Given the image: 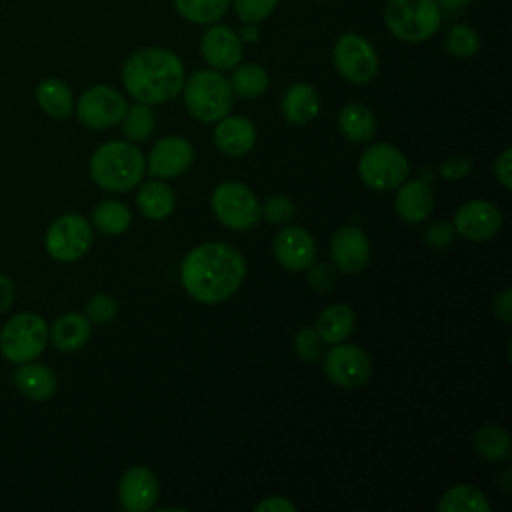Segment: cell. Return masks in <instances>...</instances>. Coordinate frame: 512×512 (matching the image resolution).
<instances>
[{
  "label": "cell",
  "mask_w": 512,
  "mask_h": 512,
  "mask_svg": "<svg viewBox=\"0 0 512 512\" xmlns=\"http://www.w3.org/2000/svg\"><path fill=\"white\" fill-rule=\"evenodd\" d=\"M244 276V256L224 242H206L192 248L180 266L184 290L202 304H218L230 298Z\"/></svg>",
  "instance_id": "obj_1"
},
{
  "label": "cell",
  "mask_w": 512,
  "mask_h": 512,
  "mask_svg": "<svg viewBox=\"0 0 512 512\" xmlns=\"http://www.w3.org/2000/svg\"><path fill=\"white\" fill-rule=\"evenodd\" d=\"M186 74L180 56L166 48L136 50L122 66V84L142 104H164L182 92Z\"/></svg>",
  "instance_id": "obj_2"
},
{
  "label": "cell",
  "mask_w": 512,
  "mask_h": 512,
  "mask_svg": "<svg viewBox=\"0 0 512 512\" xmlns=\"http://www.w3.org/2000/svg\"><path fill=\"white\" fill-rule=\"evenodd\" d=\"M88 170L92 182L102 190L128 192L140 184L146 162L136 144L114 140L94 150Z\"/></svg>",
  "instance_id": "obj_3"
},
{
  "label": "cell",
  "mask_w": 512,
  "mask_h": 512,
  "mask_svg": "<svg viewBox=\"0 0 512 512\" xmlns=\"http://www.w3.org/2000/svg\"><path fill=\"white\" fill-rule=\"evenodd\" d=\"M186 110L200 122H218L234 106L230 80L214 68L196 70L182 86Z\"/></svg>",
  "instance_id": "obj_4"
},
{
  "label": "cell",
  "mask_w": 512,
  "mask_h": 512,
  "mask_svg": "<svg viewBox=\"0 0 512 512\" xmlns=\"http://www.w3.org/2000/svg\"><path fill=\"white\" fill-rule=\"evenodd\" d=\"M384 24L390 34L408 44L432 38L442 24V10L434 0H388Z\"/></svg>",
  "instance_id": "obj_5"
},
{
  "label": "cell",
  "mask_w": 512,
  "mask_h": 512,
  "mask_svg": "<svg viewBox=\"0 0 512 512\" xmlns=\"http://www.w3.org/2000/svg\"><path fill=\"white\" fill-rule=\"evenodd\" d=\"M46 344L48 324L34 312L14 314L0 330V354L12 364L36 360Z\"/></svg>",
  "instance_id": "obj_6"
},
{
  "label": "cell",
  "mask_w": 512,
  "mask_h": 512,
  "mask_svg": "<svg viewBox=\"0 0 512 512\" xmlns=\"http://www.w3.org/2000/svg\"><path fill=\"white\" fill-rule=\"evenodd\" d=\"M210 206L214 216L230 230H250L260 220V202L242 182H222L214 188Z\"/></svg>",
  "instance_id": "obj_7"
},
{
  "label": "cell",
  "mask_w": 512,
  "mask_h": 512,
  "mask_svg": "<svg viewBox=\"0 0 512 512\" xmlns=\"http://www.w3.org/2000/svg\"><path fill=\"white\" fill-rule=\"evenodd\" d=\"M410 172L406 156L392 144H372L358 160L360 180L374 190L398 188Z\"/></svg>",
  "instance_id": "obj_8"
},
{
  "label": "cell",
  "mask_w": 512,
  "mask_h": 512,
  "mask_svg": "<svg viewBox=\"0 0 512 512\" xmlns=\"http://www.w3.org/2000/svg\"><path fill=\"white\" fill-rule=\"evenodd\" d=\"M92 224L80 214L58 216L46 230L44 248L58 262H76L92 246Z\"/></svg>",
  "instance_id": "obj_9"
},
{
  "label": "cell",
  "mask_w": 512,
  "mask_h": 512,
  "mask_svg": "<svg viewBox=\"0 0 512 512\" xmlns=\"http://www.w3.org/2000/svg\"><path fill=\"white\" fill-rule=\"evenodd\" d=\"M334 66L352 84H368L378 74V54L368 38L346 32L334 42Z\"/></svg>",
  "instance_id": "obj_10"
},
{
  "label": "cell",
  "mask_w": 512,
  "mask_h": 512,
  "mask_svg": "<svg viewBox=\"0 0 512 512\" xmlns=\"http://www.w3.org/2000/svg\"><path fill=\"white\" fill-rule=\"evenodd\" d=\"M74 110L82 126L92 130H106L122 122L128 110V102L116 88L108 84H96L82 92Z\"/></svg>",
  "instance_id": "obj_11"
},
{
  "label": "cell",
  "mask_w": 512,
  "mask_h": 512,
  "mask_svg": "<svg viewBox=\"0 0 512 512\" xmlns=\"http://www.w3.org/2000/svg\"><path fill=\"white\" fill-rule=\"evenodd\" d=\"M372 372L370 356L356 344H334L324 356L326 378L340 388L362 386Z\"/></svg>",
  "instance_id": "obj_12"
},
{
  "label": "cell",
  "mask_w": 512,
  "mask_h": 512,
  "mask_svg": "<svg viewBox=\"0 0 512 512\" xmlns=\"http://www.w3.org/2000/svg\"><path fill=\"white\" fill-rule=\"evenodd\" d=\"M454 230L470 242H486L502 228V212L486 200H468L454 214Z\"/></svg>",
  "instance_id": "obj_13"
},
{
  "label": "cell",
  "mask_w": 512,
  "mask_h": 512,
  "mask_svg": "<svg viewBox=\"0 0 512 512\" xmlns=\"http://www.w3.org/2000/svg\"><path fill=\"white\" fill-rule=\"evenodd\" d=\"M200 54L214 70H232L242 58V40L236 30L224 24H212L204 30L200 40Z\"/></svg>",
  "instance_id": "obj_14"
},
{
  "label": "cell",
  "mask_w": 512,
  "mask_h": 512,
  "mask_svg": "<svg viewBox=\"0 0 512 512\" xmlns=\"http://www.w3.org/2000/svg\"><path fill=\"white\" fill-rule=\"evenodd\" d=\"M194 160L192 144L182 136L158 140L148 154V172L156 178H176L184 174Z\"/></svg>",
  "instance_id": "obj_15"
},
{
  "label": "cell",
  "mask_w": 512,
  "mask_h": 512,
  "mask_svg": "<svg viewBox=\"0 0 512 512\" xmlns=\"http://www.w3.org/2000/svg\"><path fill=\"white\" fill-rule=\"evenodd\" d=\"M160 484L152 470L144 466L128 468L118 482V496L128 512H148L156 506Z\"/></svg>",
  "instance_id": "obj_16"
},
{
  "label": "cell",
  "mask_w": 512,
  "mask_h": 512,
  "mask_svg": "<svg viewBox=\"0 0 512 512\" xmlns=\"http://www.w3.org/2000/svg\"><path fill=\"white\" fill-rule=\"evenodd\" d=\"M330 256L344 274H358L370 258V242L356 226L338 228L330 240Z\"/></svg>",
  "instance_id": "obj_17"
},
{
  "label": "cell",
  "mask_w": 512,
  "mask_h": 512,
  "mask_svg": "<svg viewBox=\"0 0 512 512\" xmlns=\"http://www.w3.org/2000/svg\"><path fill=\"white\" fill-rule=\"evenodd\" d=\"M274 256L290 272L306 270L316 256V244L312 236L300 226H284L274 236Z\"/></svg>",
  "instance_id": "obj_18"
},
{
  "label": "cell",
  "mask_w": 512,
  "mask_h": 512,
  "mask_svg": "<svg viewBox=\"0 0 512 512\" xmlns=\"http://www.w3.org/2000/svg\"><path fill=\"white\" fill-rule=\"evenodd\" d=\"M12 384L30 402H44L58 390L56 374L46 364H38L34 360L16 364Z\"/></svg>",
  "instance_id": "obj_19"
},
{
  "label": "cell",
  "mask_w": 512,
  "mask_h": 512,
  "mask_svg": "<svg viewBox=\"0 0 512 512\" xmlns=\"http://www.w3.org/2000/svg\"><path fill=\"white\" fill-rule=\"evenodd\" d=\"M214 144L226 156H242L256 144V126L246 116H224L214 128Z\"/></svg>",
  "instance_id": "obj_20"
},
{
  "label": "cell",
  "mask_w": 512,
  "mask_h": 512,
  "mask_svg": "<svg viewBox=\"0 0 512 512\" xmlns=\"http://www.w3.org/2000/svg\"><path fill=\"white\" fill-rule=\"evenodd\" d=\"M396 214L408 222V224H418L424 222L434 208V196L430 188L422 180H412V182H402L400 190L396 192L394 200Z\"/></svg>",
  "instance_id": "obj_21"
},
{
  "label": "cell",
  "mask_w": 512,
  "mask_h": 512,
  "mask_svg": "<svg viewBox=\"0 0 512 512\" xmlns=\"http://www.w3.org/2000/svg\"><path fill=\"white\" fill-rule=\"evenodd\" d=\"M92 326L90 320L78 312H66L54 320L48 328V340L60 352H76L80 350L90 338Z\"/></svg>",
  "instance_id": "obj_22"
},
{
  "label": "cell",
  "mask_w": 512,
  "mask_h": 512,
  "mask_svg": "<svg viewBox=\"0 0 512 512\" xmlns=\"http://www.w3.org/2000/svg\"><path fill=\"white\" fill-rule=\"evenodd\" d=\"M318 112H320V98L310 84L296 82L284 92L282 116L290 124H306L314 120Z\"/></svg>",
  "instance_id": "obj_23"
},
{
  "label": "cell",
  "mask_w": 512,
  "mask_h": 512,
  "mask_svg": "<svg viewBox=\"0 0 512 512\" xmlns=\"http://www.w3.org/2000/svg\"><path fill=\"white\" fill-rule=\"evenodd\" d=\"M36 104L40 110L56 120H64L74 110V96L70 86L60 78H44L36 86Z\"/></svg>",
  "instance_id": "obj_24"
},
{
  "label": "cell",
  "mask_w": 512,
  "mask_h": 512,
  "mask_svg": "<svg viewBox=\"0 0 512 512\" xmlns=\"http://www.w3.org/2000/svg\"><path fill=\"white\" fill-rule=\"evenodd\" d=\"M136 202L140 212L150 220H164L172 214L176 206V196L166 182L150 180L144 182V186L138 190Z\"/></svg>",
  "instance_id": "obj_25"
},
{
  "label": "cell",
  "mask_w": 512,
  "mask_h": 512,
  "mask_svg": "<svg viewBox=\"0 0 512 512\" xmlns=\"http://www.w3.org/2000/svg\"><path fill=\"white\" fill-rule=\"evenodd\" d=\"M316 330L324 344L344 342L354 330V312L348 304L328 306L316 320Z\"/></svg>",
  "instance_id": "obj_26"
},
{
  "label": "cell",
  "mask_w": 512,
  "mask_h": 512,
  "mask_svg": "<svg viewBox=\"0 0 512 512\" xmlns=\"http://www.w3.org/2000/svg\"><path fill=\"white\" fill-rule=\"evenodd\" d=\"M338 128L352 142H368L376 132V120L368 106L352 102L340 110Z\"/></svg>",
  "instance_id": "obj_27"
},
{
  "label": "cell",
  "mask_w": 512,
  "mask_h": 512,
  "mask_svg": "<svg viewBox=\"0 0 512 512\" xmlns=\"http://www.w3.org/2000/svg\"><path fill=\"white\" fill-rule=\"evenodd\" d=\"M440 512H490L492 506L484 492L470 484H458L448 488L440 502H438Z\"/></svg>",
  "instance_id": "obj_28"
},
{
  "label": "cell",
  "mask_w": 512,
  "mask_h": 512,
  "mask_svg": "<svg viewBox=\"0 0 512 512\" xmlns=\"http://www.w3.org/2000/svg\"><path fill=\"white\" fill-rule=\"evenodd\" d=\"M232 70L234 72L228 80L234 96L254 100L266 92L268 72L260 64H236Z\"/></svg>",
  "instance_id": "obj_29"
},
{
  "label": "cell",
  "mask_w": 512,
  "mask_h": 512,
  "mask_svg": "<svg viewBox=\"0 0 512 512\" xmlns=\"http://www.w3.org/2000/svg\"><path fill=\"white\" fill-rule=\"evenodd\" d=\"M132 222L130 210L118 200H104L92 210V228L106 236H118L128 230Z\"/></svg>",
  "instance_id": "obj_30"
},
{
  "label": "cell",
  "mask_w": 512,
  "mask_h": 512,
  "mask_svg": "<svg viewBox=\"0 0 512 512\" xmlns=\"http://www.w3.org/2000/svg\"><path fill=\"white\" fill-rule=\"evenodd\" d=\"M474 446L482 458L492 460V462L506 460L512 452L508 432L496 424H486V426L478 428L474 434Z\"/></svg>",
  "instance_id": "obj_31"
},
{
  "label": "cell",
  "mask_w": 512,
  "mask_h": 512,
  "mask_svg": "<svg viewBox=\"0 0 512 512\" xmlns=\"http://www.w3.org/2000/svg\"><path fill=\"white\" fill-rule=\"evenodd\" d=\"M230 6V0H174L176 12L192 24H214Z\"/></svg>",
  "instance_id": "obj_32"
},
{
  "label": "cell",
  "mask_w": 512,
  "mask_h": 512,
  "mask_svg": "<svg viewBox=\"0 0 512 512\" xmlns=\"http://www.w3.org/2000/svg\"><path fill=\"white\" fill-rule=\"evenodd\" d=\"M122 122H124L126 138L132 142H142V140L150 138L154 124H156V116H154V110L150 104L136 102L126 110Z\"/></svg>",
  "instance_id": "obj_33"
},
{
  "label": "cell",
  "mask_w": 512,
  "mask_h": 512,
  "mask_svg": "<svg viewBox=\"0 0 512 512\" xmlns=\"http://www.w3.org/2000/svg\"><path fill=\"white\" fill-rule=\"evenodd\" d=\"M446 48L456 58H470L480 48L478 32L466 24H456L446 34Z\"/></svg>",
  "instance_id": "obj_34"
},
{
  "label": "cell",
  "mask_w": 512,
  "mask_h": 512,
  "mask_svg": "<svg viewBox=\"0 0 512 512\" xmlns=\"http://www.w3.org/2000/svg\"><path fill=\"white\" fill-rule=\"evenodd\" d=\"M234 14L248 24L266 20L278 6V0H230Z\"/></svg>",
  "instance_id": "obj_35"
},
{
  "label": "cell",
  "mask_w": 512,
  "mask_h": 512,
  "mask_svg": "<svg viewBox=\"0 0 512 512\" xmlns=\"http://www.w3.org/2000/svg\"><path fill=\"white\" fill-rule=\"evenodd\" d=\"M86 318L94 324H106L110 322L118 312V302L110 294H94L86 300L84 306Z\"/></svg>",
  "instance_id": "obj_36"
},
{
  "label": "cell",
  "mask_w": 512,
  "mask_h": 512,
  "mask_svg": "<svg viewBox=\"0 0 512 512\" xmlns=\"http://www.w3.org/2000/svg\"><path fill=\"white\" fill-rule=\"evenodd\" d=\"M260 216L268 224L282 226V224L292 220L294 204L286 196H270V198L264 200V204H260Z\"/></svg>",
  "instance_id": "obj_37"
},
{
  "label": "cell",
  "mask_w": 512,
  "mask_h": 512,
  "mask_svg": "<svg viewBox=\"0 0 512 512\" xmlns=\"http://www.w3.org/2000/svg\"><path fill=\"white\" fill-rule=\"evenodd\" d=\"M322 346H324V340L320 338L316 328H302L294 336V350L306 362H314L320 356Z\"/></svg>",
  "instance_id": "obj_38"
},
{
  "label": "cell",
  "mask_w": 512,
  "mask_h": 512,
  "mask_svg": "<svg viewBox=\"0 0 512 512\" xmlns=\"http://www.w3.org/2000/svg\"><path fill=\"white\" fill-rule=\"evenodd\" d=\"M308 282L316 292H328L336 282V270L330 264H310L308 268Z\"/></svg>",
  "instance_id": "obj_39"
},
{
  "label": "cell",
  "mask_w": 512,
  "mask_h": 512,
  "mask_svg": "<svg viewBox=\"0 0 512 512\" xmlns=\"http://www.w3.org/2000/svg\"><path fill=\"white\" fill-rule=\"evenodd\" d=\"M454 234H456V230H454L452 224H448L444 220H438V222H434L426 228L424 240L432 248H446L454 242Z\"/></svg>",
  "instance_id": "obj_40"
},
{
  "label": "cell",
  "mask_w": 512,
  "mask_h": 512,
  "mask_svg": "<svg viewBox=\"0 0 512 512\" xmlns=\"http://www.w3.org/2000/svg\"><path fill=\"white\" fill-rule=\"evenodd\" d=\"M472 170V160L468 158H450L440 166V176H444L446 180H460L466 178Z\"/></svg>",
  "instance_id": "obj_41"
},
{
  "label": "cell",
  "mask_w": 512,
  "mask_h": 512,
  "mask_svg": "<svg viewBox=\"0 0 512 512\" xmlns=\"http://www.w3.org/2000/svg\"><path fill=\"white\" fill-rule=\"evenodd\" d=\"M494 172H496L498 182L506 190H510L512 188V150L510 148L502 150V154L498 156V160L494 164Z\"/></svg>",
  "instance_id": "obj_42"
},
{
  "label": "cell",
  "mask_w": 512,
  "mask_h": 512,
  "mask_svg": "<svg viewBox=\"0 0 512 512\" xmlns=\"http://www.w3.org/2000/svg\"><path fill=\"white\" fill-rule=\"evenodd\" d=\"M256 512H296L294 502L284 496H266L254 506Z\"/></svg>",
  "instance_id": "obj_43"
},
{
  "label": "cell",
  "mask_w": 512,
  "mask_h": 512,
  "mask_svg": "<svg viewBox=\"0 0 512 512\" xmlns=\"http://www.w3.org/2000/svg\"><path fill=\"white\" fill-rule=\"evenodd\" d=\"M494 314L504 324L512 322V292H510V288H506L504 292H500L496 296V300H494Z\"/></svg>",
  "instance_id": "obj_44"
},
{
  "label": "cell",
  "mask_w": 512,
  "mask_h": 512,
  "mask_svg": "<svg viewBox=\"0 0 512 512\" xmlns=\"http://www.w3.org/2000/svg\"><path fill=\"white\" fill-rule=\"evenodd\" d=\"M14 296H16L14 282L8 276L0 274V314H4L12 306Z\"/></svg>",
  "instance_id": "obj_45"
},
{
  "label": "cell",
  "mask_w": 512,
  "mask_h": 512,
  "mask_svg": "<svg viewBox=\"0 0 512 512\" xmlns=\"http://www.w3.org/2000/svg\"><path fill=\"white\" fill-rule=\"evenodd\" d=\"M434 2L438 4L440 10H446V12H456L470 4V0H434Z\"/></svg>",
  "instance_id": "obj_46"
},
{
  "label": "cell",
  "mask_w": 512,
  "mask_h": 512,
  "mask_svg": "<svg viewBox=\"0 0 512 512\" xmlns=\"http://www.w3.org/2000/svg\"><path fill=\"white\" fill-rule=\"evenodd\" d=\"M258 36H260L258 26L244 22V26H242V30H240V40H244V42H256Z\"/></svg>",
  "instance_id": "obj_47"
}]
</instances>
